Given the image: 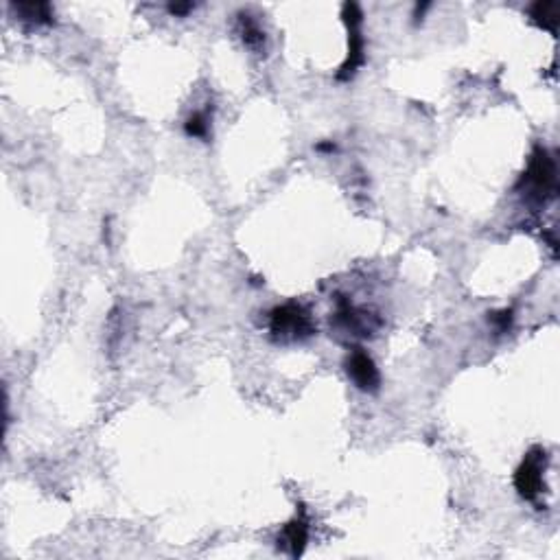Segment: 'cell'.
Here are the masks:
<instances>
[{"label": "cell", "instance_id": "obj_1", "mask_svg": "<svg viewBox=\"0 0 560 560\" xmlns=\"http://www.w3.org/2000/svg\"><path fill=\"white\" fill-rule=\"evenodd\" d=\"M523 184H525V193H528V197L536 199V201H545V197L554 193L556 166H554V160L547 156V151L538 149L532 156V162H530L528 173H525V178H523Z\"/></svg>", "mask_w": 560, "mask_h": 560}, {"label": "cell", "instance_id": "obj_2", "mask_svg": "<svg viewBox=\"0 0 560 560\" xmlns=\"http://www.w3.org/2000/svg\"><path fill=\"white\" fill-rule=\"evenodd\" d=\"M271 333L278 339H304L313 333L309 313L300 304H285L271 313Z\"/></svg>", "mask_w": 560, "mask_h": 560}, {"label": "cell", "instance_id": "obj_3", "mask_svg": "<svg viewBox=\"0 0 560 560\" xmlns=\"http://www.w3.org/2000/svg\"><path fill=\"white\" fill-rule=\"evenodd\" d=\"M543 462H545V453L536 449L519 466L515 475V486L521 493V497L534 501L543 493Z\"/></svg>", "mask_w": 560, "mask_h": 560}, {"label": "cell", "instance_id": "obj_4", "mask_svg": "<svg viewBox=\"0 0 560 560\" xmlns=\"http://www.w3.org/2000/svg\"><path fill=\"white\" fill-rule=\"evenodd\" d=\"M346 366H348V377L359 389L375 392L379 387V370L364 350H352Z\"/></svg>", "mask_w": 560, "mask_h": 560}, {"label": "cell", "instance_id": "obj_5", "mask_svg": "<svg viewBox=\"0 0 560 560\" xmlns=\"http://www.w3.org/2000/svg\"><path fill=\"white\" fill-rule=\"evenodd\" d=\"M309 538V528H307V523H304L302 519H296L292 521L289 525L285 528V540H287V545L292 547V554L298 556L304 547V543H307Z\"/></svg>", "mask_w": 560, "mask_h": 560}, {"label": "cell", "instance_id": "obj_6", "mask_svg": "<svg viewBox=\"0 0 560 560\" xmlns=\"http://www.w3.org/2000/svg\"><path fill=\"white\" fill-rule=\"evenodd\" d=\"M13 9L18 11L24 20H31V22H48L53 18L50 5L46 3H22V5H13Z\"/></svg>", "mask_w": 560, "mask_h": 560}, {"label": "cell", "instance_id": "obj_7", "mask_svg": "<svg viewBox=\"0 0 560 560\" xmlns=\"http://www.w3.org/2000/svg\"><path fill=\"white\" fill-rule=\"evenodd\" d=\"M532 18L543 29L556 31V24H558V5L556 3H536L532 7Z\"/></svg>", "mask_w": 560, "mask_h": 560}, {"label": "cell", "instance_id": "obj_8", "mask_svg": "<svg viewBox=\"0 0 560 560\" xmlns=\"http://www.w3.org/2000/svg\"><path fill=\"white\" fill-rule=\"evenodd\" d=\"M241 27H243V40H245L247 46L259 48L265 42V33L259 29V24L254 22L250 15H243V18H241Z\"/></svg>", "mask_w": 560, "mask_h": 560}, {"label": "cell", "instance_id": "obj_9", "mask_svg": "<svg viewBox=\"0 0 560 560\" xmlns=\"http://www.w3.org/2000/svg\"><path fill=\"white\" fill-rule=\"evenodd\" d=\"M186 134L189 136H197V138H203L208 134V121L203 114H193L189 121H186Z\"/></svg>", "mask_w": 560, "mask_h": 560}, {"label": "cell", "instance_id": "obj_10", "mask_svg": "<svg viewBox=\"0 0 560 560\" xmlns=\"http://www.w3.org/2000/svg\"><path fill=\"white\" fill-rule=\"evenodd\" d=\"M191 9H193V5H191V3H186V5H178V3H175V5L168 7V11L175 13V15H184V13H189Z\"/></svg>", "mask_w": 560, "mask_h": 560}]
</instances>
